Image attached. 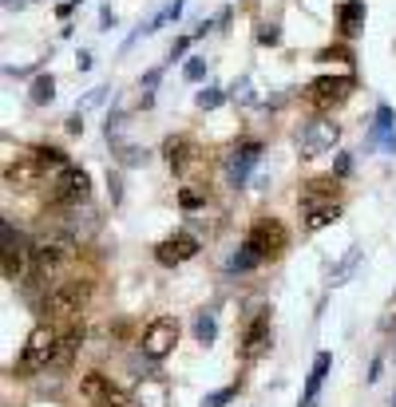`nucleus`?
Returning a JSON list of instances; mask_svg holds the SVG:
<instances>
[{"label": "nucleus", "instance_id": "1", "mask_svg": "<svg viewBox=\"0 0 396 407\" xmlns=\"http://www.w3.org/2000/svg\"><path fill=\"white\" fill-rule=\"evenodd\" d=\"M56 340H60V332H52L48 324L32 328V332H28V340H24V348H20L16 364H12V376L48 372V368H52V356H56Z\"/></svg>", "mask_w": 396, "mask_h": 407}, {"label": "nucleus", "instance_id": "2", "mask_svg": "<svg viewBox=\"0 0 396 407\" xmlns=\"http://www.w3.org/2000/svg\"><path fill=\"white\" fill-rule=\"evenodd\" d=\"M242 246H250L262 261H277V257L289 249V229H285L277 218H258L250 226V233H246Z\"/></svg>", "mask_w": 396, "mask_h": 407}, {"label": "nucleus", "instance_id": "3", "mask_svg": "<svg viewBox=\"0 0 396 407\" xmlns=\"http://www.w3.org/2000/svg\"><path fill=\"white\" fill-rule=\"evenodd\" d=\"M79 396L87 407H131V396L123 388H115L104 372H87L79 380Z\"/></svg>", "mask_w": 396, "mask_h": 407}, {"label": "nucleus", "instance_id": "4", "mask_svg": "<svg viewBox=\"0 0 396 407\" xmlns=\"http://www.w3.org/2000/svg\"><path fill=\"white\" fill-rule=\"evenodd\" d=\"M353 91H357V79L353 76H317L310 84V103L317 111H333V107H341Z\"/></svg>", "mask_w": 396, "mask_h": 407}, {"label": "nucleus", "instance_id": "5", "mask_svg": "<svg viewBox=\"0 0 396 407\" xmlns=\"http://www.w3.org/2000/svg\"><path fill=\"white\" fill-rule=\"evenodd\" d=\"M179 344V321L174 316H155L143 332V356L147 360H167Z\"/></svg>", "mask_w": 396, "mask_h": 407}, {"label": "nucleus", "instance_id": "6", "mask_svg": "<svg viewBox=\"0 0 396 407\" xmlns=\"http://www.w3.org/2000/svg\"><path fill=\"white\" fill-rule=\"evenodd\" d=\"M337 139H341V123L313 119V123H305L302 135H297V151H302V159H317V154L333 151Z\"/></svg>", "mask_w": 396, "mask_h": 407}, {"label": "nucleus", "instance_id": "7", "mask_svg": "<svg viewBox=\"0 0 396 407\" xmlns=\"http://www.w3.org/2000/svg\"><path fill=\"white\" fill-rule=\"evenodd\" d=\"M87 190H91V179H87L84 166H71L68 174H60V179L52 182V194H48V202L56 206V210H71V206H79L87 198Z\"/></svg>", "mask_w": 396, "mask_h": 407}, {"label": "nucleus", "instance_id": "8", "mask_svg": "<svg viewBox=\"0 0 396 407\" xmlns=\"http://www.w3.org/2000/svg\"><path fill=\"white\" fill-rule=\"evenodd\" d=\"M87 281H60V285L48 293V301H44V308L52 316H71V313H79V305H84V297H87Z\"/></svg>", "mask_w": 396, "mask_h": 407}, {"label": "nucleus", "instance_id": "9", "mask_svg": "<svg viewBox=\"0 0 396 407\" xmlns=\"http://www.w3.org/2000/svg\"><path fill=\"white\" fill-rule=\"evenodd\" d=\"M44 179H48V174H44L36 151L16 154V162H9V166H4V182H9L12 190H32V186H40Z\"/></svg>", "mask_w": 396, "mask_h": 407}, {"label": "nucleus", "instance_id": "10", "mask_svg": "<svg viewBox=\"0 0 396 407\" xmlns=\"http://www.w3.org/2000/svg\"><path fill=\"white\" fill-rule=\"evenodd\" d=\"M269 336H274V328H269V313H254L250 324H246V332H242V360H258L262 352L269 348Z\"/></svg>", "mask_w": 396, "mask_h": 407}, {"label": "nucleus", "instance_id": "11", "mask_svg": "<svg viewBox=\"0 0 396 407\" xmlns=\"http://www.w3.org/2000/svg\"><path fill=\"white\" fill-rule=\"evenodd\" d=\"M258 159H262L258 143H242L238 151H230V159H226V179H230V186H246V179H250V170L258 166Z\"/></svg>", "mask_w": 396, "mask_h": 407}, {"label": "nucleus", "instance_id": "12", "mask_svg": "<svg viewBox=\"0 0 396 407\" xmlns=\"http://www.w3.org/2000/svg\"><path fill=\"white\" fill-rule=\"evenodd\" d=\"M28 265H32V249H24L20 241H12V226H4V281H24Z\"/></svg>", "mask_w": 396, "mask_h": 407}, {"label": "nucleus", "instance_id": "13", "mask_svg": "<svg viewBox=\"0 0 396 407\" xmlns=\"http://www.w3.org/2000/svg\"><path fill=\"white\" fill-rule=\"evenodd\" d=\"M194 253H198V238H190V233H174V238H167V241L155 246V261L159 265H182V261H190Z\"/></svg>", "mask_w": 396, "mask_h": 407}, {"label": "nucleus", "instance_id": "14", "mask_svg": "<svg viewBox=\"0 0 396 407\" xmlns=\"http://www.w3.org/2000/svg\"><path fill=\"white\" fill-rule=\"evenodd\" d=\"M131 407H171V388L159 376H143L131 391Z\"/></svg>", "mask_w": 396, "mask_h": 407}, {"label": "nucleus", "instance_id": "15", "mask_svg": "<svg viewBox=\"0 0 396 407\" xmlns=\"http://www.w3.org/2000/svg\"><path fill=\"white\" fill-rule=\"evenodd\" d=\"M321 206H337V179L325 174V179H310L302 186V210H321Z\"/></svg>", "mask_w": 396, "mask_h": 407}, {"label": "nucleus", "instance_id": "16", "mask_svg": "<svg viewBox=\"0 0 396 407\" xmlns=\"http://www.w3.org/2000/svg\"><path fill=\"white\" fill-rule=\"evenodd\" d=\"M329 368H333V356H329V352H317V356H313V368H310V376H305L302 407H313V403H317V391H321V383H325Z\"/></svg>", "mask_w": 396, "mask_h": 407}, {"label": "nucleus", "instance_id": "17", "mask_svg": "<svg viewBox=\"0 0 396 407\" xmlns=\"http://www.w3.org/2000/svg\"><path fill=\"white\" fill-rule=\"evenodd\" d=\"M337 28H341L345 40L361 36L365 32V0H345L341 12H337Z\"/></svg>", "mask_w": 396, "mask_h": 407}, {"label": "nucleus", "instance_id": "18", "mask_svg": "<svg viewBox=\"0 0 396 407\" xmlns=\"http://www.w3.org/2000/svg\"><path fill=\"white\" fill-rule=\"evenodd\" d=\"M163 154H167V162H171V170L187 174V170L194 166V154H198V146L190 143V139H167V143H163Z\"/></svg>", "mask_w": 396, "mask_h": 407}, {"label": "nucleus", "instance_id": "19", "mask_svg": "<svg viewBox=\"0 0 396 407\" xmlns=\"http://www.w3.org/2000/svg\"><path fill=\"white\" fill-rule=\"evenodd\" d=\"M79 344H84V328H68V332H60V340H56V356H52V368H56V372L71 368V360H76Z\"/></svg>", "mask_w": 396, "mask_h": 407}, {"label": "nucleus", "instance_id": "20", "mask_svg": "<svg viewBox=\"0 0 396 407\" xmlns=\"http://www.w3.org/2000/svg\"><path fill=\"white\" fill-rule=\"evenodd\" d=\"M28 99H32L36 107L52 103V99H56V79H52V76H36V79H32V87H28Z\"/></svg>", "mask_w": 396, "mask_h": 407}, {"label": "nucleus", "instance_id": "21", "mask_svg": "<svg viewBox=\"0 0 396 407\" xmlns=\"http://www.w3.org/2000/svg\"><path fill=\"white\" fill-rule=\"evenodd\" d=\"M341 218V206H321V210H310L305 213V229H325V226H333V221Z\"/></svg>", "mask_w": 396, "mask_h": 407}, {"label": "nucleus", "instance_id": "22", "mask_svg": "<svg viewBox=\"0 0 396 407\" xmlns=\"http://www.w3.org/2000/svg\"><path fill=\"white\" fill-rule=\"evenodd\" d=\"M214 336H218V321H214V313H198L194 316V340L198 344H214Z\"/></svg>", "mask_w": 396, "mask_h": 407}, {"label": "nucleus", "instance_id": "23", "mask_svg": "<svg viewBox=\"0 0 396 407\" xmlns=\"http://www.w3.org/2000/svg\"><path fill=\"white\" fill-rule=\"evenodd\" d=\"M357 265H361V249H349V253L341 257V265H337V269H333V277H329V285H345V281H349V273H353Z\"/></svg>", "mask_w": 396, "mask_h": 407}, {"label": "nucleus", "instance_id": "24", "mask_svg": "<svg viewBox=\"0 0 396 407\" xmlns=\"http://www.w3.org/2000/svg\"><path fill=\"white\" fill-rule=\"evenodd\" d=\"M258 265H262V257H258V253H254V249H250V246H242V249H238V253H234V261H230V269H234V273H250V269H258Z\"/></svg>", "mask_w": 396, "mask_h": 407}, {"label": "nucleus", "instance_id": "25", "mask_svg": "<svg viewBox=\"0 0 396 407\" xmlns=\"http://www.w3.org/2000/svg\"><path fill=\"white\" fill-rule=\"evenodd\" d=\"M222 99H226V91H222V87H214V84H210V87H202V91L194 95V103H198L202 111H214V107H222Z\"/></svg>", "mask_w": 396, "mask_h": 407}, {"label": "nucleus", "instance_id": "26", "mask_svg": "<svg viewBox=\"0 0 396 407\" xmlns=\"http://www.w3.org/2000/svg\"><path fill=\"white\" fill-rule=\"evenodd\" d=\"M179 16H182V0H174V4H167V9H163V12H159V16H155V20H151V24L143 28V36L159 32V28H163L167 20H179Z\"/></svg>", "mask_w": 396, "mask_h": 407}, {"label": "nucleus", "instance_id": "27", "mask_svg": "<svg viewBox=\"0 0 396 407\" xmlns=\"http://www.w3.org/2000/svg\"><path fill=\"white\" fill-rule=\"evenodd\" d=\"M392 127H396V115H392V107H388V103H380V107H377V123H372V139L388 135Z\"/></svg>", "mask_w": 396, "mask_h": 407}, {"label": "nucleus", "instance_id": "28", "mask_svg": "<svg viewBox=\"0 0 396 407\" xmlns=\"http://www.w3.org/2000/svg\"><path fill=\"white\" fill-rule=\"evenodd\" d=\"M238 396V383H226V388H218V391H210L207 399H202V407H226L230 399Z\"/></svg>", "mask_w": 396, "mask_h": 407}, {"label": "nucleus", "instance_id": "29", "mask_svg": "<svg viewBox=\"0 0 396 407\" xmlns=\"http://www.w3.org/2000/svg\"><path fill=\"white\" fill-rule=\"evenodd\" d=\"M182 76H187V84H198V79L207 76V60H190L187 68H182Z\"/></svg>", "mask_w": 396, "mask_h": 407}, {"label": "nucleus", "instance_id": "30", "mask_svg": "<svg viewBox=\"0 0 396 407\" xmlns=\"http://www.w3.org/2000/svg\"><path fill=\"white\" fill-rule=\"evenodd\" d=\"M230 95H234V99H238V103H254V91H250V79H238V84L230 87Z\"/></svg>", "mask_w": 396, "mask_h": 407}, {"label": "nucleus", "instance_id": "31", "mask_svg": "<svg viewBox=\"0 0 396 407\" xmlns=\"http://www.w3.org/2000/svg\"><path fill=\"white\" fill-rule=\"evenodd\" d=\"M123 162H127V166H139V162H147V151H139V146H123Z\"/></svg>", "mask_w": 396, "mask_h": 407}, {"label": "nucleus", "instance_id": "32", "mask_svg": "<svg viewBox=\"0 0 396 407\" xmlns=\"http://www.w3.org/2000/svg\"><path fill=\"white\" fill-rule=\"evenodd\" d=\"M282 40V32H277V24H262V32H258V44H277Z\"/></svg>", "mask_w": 396, "mask_h": 407}, {"label": "nucleus", "instance_id": "33", "mask_svg": "<svg viewBox=\"0 0 396 407\" xmlns=\"http://www.w3.org/2000/svg\"><path fill=\"white\" fill-rule=\"evenodd\" d=\"M159 79H163V68H151V71H147V76H143V91L151 95V91H155V87H159Z\"/></svg>", "mask_w": 396, "mask_h": 407}, {"label": "nucleus", "instance_id": "34", "mask_svg": "<svg viewBox=\"0 0 396 407\" xmlns=\"http://www.w3.org/2000/svg\"><path fill=\"white\" fill-rule=\"evenodd\" d=\"M317 60H353V56H349V48H325Z\"/></svg>", "mask_w": 396, "mask_h": 407}, {"label": "nucleus", "instance_id": "35", "mask_svg": "<svg viewBox=\"0 0 396 407\" xmlns=\"http://www.w3.org/2000/svg\"><path fill=\"white\" fill-rule=\"evenodd\" d=\"M179 202L187 206V210H194V206L202 202V194H198V190H182V194H179Z\"/></svg>", "mask_w": 396, "mask_h": 407}, {"label": "nucleus", "instance_id": "36", "mask_svg": "<svg viewBox=\"0 0 396 407\" xmlns=\"http://www.w3.org/2000/svg\"><path fill=\"white\" fill-rule=\"evenodd\" d=\"M107 186H112V202H119L123 190H119V179H115V174H107Z\"/></svg>", "mask_w": 396, "mask_h": 407}, {"label": "nucleus", "instance_id": "37", "mask_svg": "<svg viewBox=\"0 0 396 407\" xmlns=\"http://www.w3.org/2000/svg\"><path fill=\"white\" fill-rule=\"evenodd\" d=\"M79 131H84V119H79V111H76V115L68 119V135H79Z\"/></svg>", "mask_w": 396, "mask_h": 407}, {"label": "nucleus", "instance_id": "38", "mask_svg": "<svg viewBox=\"0 0 396 407\" xmlns=\"http://www.w3.org/2000/svg\"><path fill=\"white\" fill-rule=\"evenodd\" d=\"M187 36H182V40H174V48H171V60H179V56H182V51H187Z\"/></svg>", "mask_w": 396, "mask_h": 407}, {"label": "nucleus", "instance_id": "39", "mask_svg": "<svg viewBox=\"0 0 396 407\" xmlns=\"http://www.w3.org/2000/svg\"><path fill=\"white\" fill-rule=\"evenodd\" d=\"M349 166H353V162H349V154H341V159H337V174H349Z\"/></svg>", "mask_w": 396, "mask_h": 407}, {"label": "nucleus", "instance_id": "40", "mask_svg": "<svg viewBox=\"0 0 396 407\" xmlns=\"http://www.w3.org/2000/svg\"><path fill=\"white\" fill-rule=\"evenodd\" d=\"M99 20H104V28H115V12H112V9L99 12Z\"/></svg>", "mask_w": 396, "mask_h": 407}, {"label": "nucleus", "instance_id": "41", "mask_svg": "<svg viewBox=\"0 0 396 407\" xmlns=\"http://www.w3.org/2000/svg\"><path fill=\"white\" fill-rule=\"evenodd\" d=\"M20 4H24V0H4V9H20Z\"/></svg>", "mask_w": 396, "mask_h": 407}, {"label": "nucleus", "instance_id": "42", "mask_svg": "<svg viewBox=\"0 0 396 407\" xmlns=\"http://www.w3.org/2000/svg\"><path fill=\"white\" fill-rule=\"evenodd\" d=\"M388 151H396V135H388Z\"/></svg>", "mask_w": 396, "mask_h": 407}, {"label": "nucleus", "instance_id": "43", "mask_svg": "<svg viewBox=\"0 0 396 407\" xmlns=\"http://www.w3.org/2000/svg\"><path fill=\"white\" fill-rule=\"evenodd\" d=\"M392 407H396V399H392Z\"/></svg>", "mask_w": 396, "mask_h": 407}]
</instances>
